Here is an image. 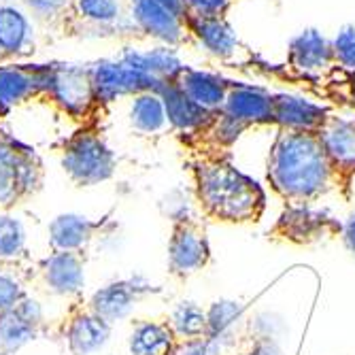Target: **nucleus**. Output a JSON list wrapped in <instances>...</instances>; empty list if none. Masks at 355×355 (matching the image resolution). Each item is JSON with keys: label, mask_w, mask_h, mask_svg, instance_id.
<instances>
[{"label": "nucleus", "mask_w": 355, "mask_h": 355, "mask_svg": "<svg viewBox=\"0 0 355 355\" xmlns=\"http://www.w3.org/2000/svg\"><path fill=\"white\" fill-rule=\"evenodd\" d=\"M268 181L287 205H311L338 185L319 132L289 128H279L272 143Z\"/></svg>", "instance_id": "1"}, {"label": "nucleus", "mask_w": 355, "mask_h": 355, "mask_svg": "<svg viewBox=\"0 0 355 355\" xmlns=\"http://www.w3.org/2000/svg\"><path fill=\"white\" fill-rule=\"evenodd\" d=\"M196 198L202 213L217 221H260L266 209L264 189L228 159L207 155L193 164Z\"/></svg>", "instance_id": "2"}, {"label": "nucleus", "mask_w": 355, "mask_h": 355, "mask_svg": "<svg viewBox=\"0 0 355 355\" xmlns=\"http://www.w3.org/2000/svg\"><path fill=\"white\" fill-rule=\"evenodd\" d=\"M62 168L79 187L98 185L113 177L117 157L105 143L98 125H79L62 143Z\"/></svg>", "instance_id": "3"}, {"label": "nucleus", "mask_w": 355, "mask_h": 355, "mask_svg": "<svg viewBox=\"0 0 355 355\" xmlns=\"http://www.w3.org/2000/svg\"><path fill=\"white\" fill-rule=\"evenodd\" d=\"M45 168L35 149L0 130V207L13 209L41 191Z\"/></svg>", "instance_id": "4"}, {"label": "nucleus", "mask_w": 355, "mask_h": 355, "mask_svg": "<svg viewBox=\"0 0 355 355\" xmlns=\"http://www.w3.org/2000/svg\"><path fill=\"white\" fill-rule=\"evenodd\" d=\"M45 98L81 125H98L105 111L96 101L89 67L51 64Z\"/></svg>", "instance_id": "5"}, {"label": "nucleus", "mask_w": 355, "mask_h": 355, "mask_svg": "<svg viewBox=\"0 0 355 355\" xmlns=\"http://www.w3.org/2000/svg\"><path fill=\"white\" fill-rule=\"evenodd\" d=\"M58 28L64 37H115L139 32L132 17L123 13L119 0H69Z\"/></svg>", "instance_id": "6"}, {"label": "nucleus", "mask_w": 355, "mask_h": 355, "mask_svg": "<svg viewBox=\"0 0 355 355\" xmlns=\"http://www.w3.org/2000/svg\"><path fill=\"white\" fill-rule=\"evenodd\" d=\"M96 101L103 109L123 96H137L143 92H159L164 81H159L141 69L132 67L123 60H101L89 67Z\"/></svg>", "instance_id": "7"}, {"label": "nucleus", "mask_w": 355, "mask_h": 355, "mask_svg": "<svg viewBox=\"0 0 355 355\" xmlns=\"http://www.w3.org/2000/svg\"><path fill=\"white\" fill-rule=\"evenodd\" d=\"M211 260V247L205 225L189 217L173 221V234L168 241V268L175 277L185 279L205 268Z\"/></svg>", "instance_id": "8"}, {"label": "nucleus", "mask_w": 355, "mask_h": 355, "mask_svg": "<svg viewBox=\"0 0 355 355\" xmlns=\"http://www.w3.org/2000/svg\"><path fill=\"white\" fill-rule=\"evenodd\" d=\"M128 13L139 32L162 41L166 47H179L191 41L187 15L177 13L162 0H128Z\"/></svg>", "instance_id": "9"}, {"label": "nucleus", "mask_w": 355, "mask_h": 355, "mask_svg": "<svg viewBox=\"0 0 355 355\" xmlns=\"http://www.w3.org/2000/svg\"><path fill=\"white\" fill-rule=\"evenodd\" d=\"M51 77V64H41V67H28V64H17V67H0V117H5L11 109L45 98L47 85Z\"/></svg>", "instance_id": "10"}, {"label": "nucleus", "mask_w": 355, "mask_h": 355, "mask_svg": "<svg viewBox=\"0 0 355 355\" xmlns=\"http://www.w3.org/2000/svg\"><path fill=\"white\" fill-rule=\"evenodd\" d=\"M343 225L326 211L311 209L309 205H289L277 221L272 234L296 245H311L324 236L340 234Z\"/></svg>", "instance_id": "11"}, {"label": "nucleus", "mask_w": 355, "mask_h": 355, "mask_svg": "<svg viewBox=\"0 0 355 355\" xmlns=\"http://www.w3.org/2000/svg\"><path fill=\"white\" fill-rule=\"evenodd\" d=\"M60 332L73 355H89L109 340L111 324L96 315L87 302L79 300L69 309Z\"/></svg>", "instance_id": "12"}, {"label": "nucleus", "mask_w": 355, "mask_h": 355, "mask_svg": "<svg viewBox=\"0 0 355 355\" xmlns=\"http://www.w3.org/2000/svg\"><path fill=\"white\" fill-rule=\"evenodd\" d=\"M43 328V311L32 298H24L13 309L0 313V355H13L24 345L37 340Z\"/></svg>", "instance_id": "13"}, {"label": "nucleus", "mask_w": 355, "mask_h": 355, "mask_svg": "<svg viewBox=\"0 0 355 355\" xmlns=\"http://www.w3.org/2000/svg\"><path fill=\"white\" fill-rule=\"evenodd\" d=\"M157 292H159L157 287H153L141 277L123 279V281H115V283L101 287L98 292L87 300V304L96 315H101L105 321L113 324V321L130 313L132 306H137L145 296L157 294Z\"/></svg>", "instance_id": "14"}, {"label": "nucleus", "mask_w": 355, "mask_h": 355, "mask_svg": "<svg viewBox=\"0 0 355 355\" xmlns=\"http://www.w3.org/2000/svg\"><path fill=\"white\" fill-rule=\"evenodd\" d=\"M272 107H275V94L262 87L230 81L221 113L245 128H251V125L272 123Z\"/></svg>", "instance_id": "15"}, {"label": "nucleus", "mask_w": 355, "mask_h": 355, "mask_svg": "<svg viewBox=\"0 0 355 355\" xmlns=\"http://www.w3.org/2000/svg\"><path fill=\"white\" fill-rule=\"evenodd\" d=\"M317 132L324 141L328 157L338 177V185L347 187L355 177V121H345L330 115Z\"/></svg>", "instance_id": "16"}, {"label": "nucleus", "mask_w": 355, "mask_h": 355, "mask_svg": "<svg viewBox=\"0 0 355 355\" xmlns=\"http://www.w3.org/2000/svg\"><path fill=\"white\" fill-rule=\"evenodd\" d=\"M287 62L300 75H324L334 67L332 41H328L319 30L309 28L289 41Z\"/></svg>", "instance_id": "17"}, {"label": "nucleus", "mask_w": 355, "mask_h": 355, "mask_svg": "<svg viewBox=\"0 0 355 355\" xmlns=\"http://www.w3.org/2000/svg\"><path fill=\"white\" fill-rule=\"evenodd\" d=\"M109 219L94 221L81 215H58L49 223V245L53 251H75L83 253L96 236L109 230Z\"/></svg>", "instance_id": "18"}, {"label": "nucleus", "mask_w": 355, "mask_h": 355, "mask_svg": "<svg viewBox=\"0 0 355 355\" xmlns=\"http://www.w3.org/2000/svg\"><path fill=\"white\" fill-rule=\"evenodd\" d=\"M83 266V253L53 251L41 266V281L55 296H77L85 283Z\"/></svg>", "instance_id": "19"}, {"label": "nucleus", "mask_w": 355, "mask_h": 355, "mask_svg": "<svg viewBox=\"0 0 355 355\" xmlns=\"http://www.w3.org/2000/svg\"><path fill=\"white\" fill-rule=\"evenodd\" d=\"M35 47V28L28 15L13 5H0V60L32 55Z\"/></svg>", "instance_id": "20"}, {"label": "nucleus", "mask_w": 355, "mask_h": 355, "mask_svg": "<svg viewBox=\"0 0 355 355\" xmlns=\"http://www.w3.org/2000/svg\"><path fill=\"white\" fill-rule=\"evenodd\" d=\"M157 94L162 96V101H164L168 123L183 135H198L219 113V111L211 113V111L198 107L196 103H191L175 81L164 83Z\"/></svg>", "instance_id": "21"}, {"label": "nucleus", "mask_w": 355, "mask_h": 355, "mask_svg": "<svg viewBox=\"0 0 355 355\" xmlns=\"http://www.w3.org/2000/svg\"><path fill=\"white\" fill-rule=\"evenodd\" d=\"M173 81L181 87V92L191 103H196L198 107H202L211 113L221 111L223 101H225V92H228V83H230V81L221 79L219 75L205 73L198 69H189V67H183Z\"/></svg>", "instance_id": "22"}, {"label": "nucleus", "mask_w": 355, "mask_h": 355, "mask_svg": "<svg viewBox=\"0 0 355 355\" xmlns=\"http://www.w3.org/2000/svg\"><path fill=\"white\" fill-rule=\"evenodd\" d=\"M191 41H198L211 55L228 60L239 49V37L225 17H187Z\"/></svg>", "instance_id": "23"}, {"label": "nucleus", "mask_w": 355, "mask_h": 355, "mask_svg": "<svg viewBox=\"0 0 355 355\" xmlns=\"http://www.w3.org/2000/svg\"><path fill=\"white\" fill-rule=\"evenodd\" d=\"M330 113L298 96L275 94L272 123L289 130H319L326 123Z\"/></svg>", "instance_id": "24"}, {"label": "nucleus", "mask_w": 355, "mask_h": 355, "mask_svg": "<svg viewBox=\"0 0 355 355\" xmlns=\"http://www.w3.org/2000/svg\"><path fill=\"white\" fill-rule=\"evenodd\" d=\"M245 309L234 300L213 302L207 311V336L215 340L221 349L236 347L245 338Z\"/></svg>", "instance_id": "25"}, {"label": "nucleus", "mask_w": 355, "mask_h": 355, "mask_svg": "<svg viewBox=\"0 0 355 355\" xmlns=\"http://www.w3.org/2000/svg\"><path fill=\"white\" fill-rule=\"evenodd\" d=\"M179 343L168 319H141L130 334V355H175Z\"/></svg>", "instance_id": "26"}, {"label": "nucleus", "mask_w": 355, "mask_h": 355, "mask_svg": "<svg viewBox=\"0 0 355 355\" xmlns=\"http://www.w3.org/2000/svg\"><path fill=\"white\" fill-rule=\"evenodd\" d=\"M119 60L132 64V67L141 69L143 73L164 81V83L173 81L179 75V71L183 69V64L177 58V53L168 47H155V49H147V51L125 49Z\"/></svg>", "instance_id": "27"}, {"label": "nucleus", "mask_w": 355, "mask_h": 355, "mask_svg": "<svg viewBox=\"0 0 355 355\" xmlns=\"http://www.w3.org/2000/svg\"><path fill=\"white\" fill-rule=\"evenodd\" d=\"M130 123L135 130L143 135H155L162 132L168 125L166 117V107L162 96L157 92H143L132 96V105H130Z\"/></svg>", "instance_id": "28"}, {"label": "nucleus", "mask_w": 355, "mask_h": 355, "mask_svg": "<svg viewBox=\"0 0 355 355\" xmlns=\"http://www.w3.org/2000/svg\"><path fill=\"white\" fill-rule=\"evenodd\" d=\"M168 321L179 340H196L207 336V311H202L196 302H179Z\"/></svg>", "instance_id": "29"}, {"label": "nucleus", "mask_w": 355, "mask_h": 355, "mask_svg": "<svg viewBox=\"0 0 355 355\" xmlns=\"http://www.w3.org/2000/svg\"><path fill=\"white\" fill-rule=\"evenodd\" d=\"M26 255V234L21 223L9 215H0V262H17Z\"/></svg>", "instance_id": "30"}, {"label": "nucleus", "mask_w": 355, "mask_h": 355, "mask_svg": "<svg viewBox=\"0 0 355 355\" xmlns=\"http://www.w3.org/2000/svg\"><path fill=\"white\" fill-rule=\"evenodd\" d=\"M334 64L349 73H355V26H345L332 41Z\"/></svg>", "instance_id": "31"}, {"label": "nucleus", "mask_w": 355, "mask_h": 355, "mask_svg": "<svg viewBox=\"0 0 355 355\" xmlns=\"http://www.w3.org/2000/svg\"><path fill=\"white\" fill-rule=\"evenodd\" d=\"M24 5L30 9V13L37 19L58 26L64 11H67L69 0H24Z\"/></svg>", "instance_id": "32"}, {"label": "nucleus", "mask_w": 355, "mask_h": 355, "mask_svg": "<svg viewBox=\"0 0 355 355\" xmlns=\"http://www.w3.org/2000/svg\"><path fill=\"white\" fill-rule=\"evenodd\" d=\"M24 298H28V296H26V292H24L21 283H19L13 275L0 270V313H5V311L13 309V306L19 304Z\"/></svg>", "instance_id": "33"}, {"label": "nucleus", "mask_w": 355, "mask_h": 355, "mask_svg": "<svg viewBox=\"0 0 355 355\" xmlns=\"http://www.w3.org/2000/svg\"><path fill=\"white\" fill-rule=\"evenodd\" d=\"M187 13L196 17H225L234 0H183Z\"/></svg>", "instance_id": "34"}, {"label": "nucleus", "mask_w": 355, "mask_h": 355, "mask_svg": "<svg viewBox=\"0 0 355 355\" xmlns=\"http://www.w3.org/2000/svg\"><path fill=\"white\" fill-rule=\"evenodd\" d=\"M219 353H221V347L209 336H205L196 340H181L175 355H219Z\"/></svg>", "instance_id": "35"}, {"label": "nucleus", "mask_w": 355, "mask_h": 355, "mask_svg": "<svg viewBox=\"0 0 355 355\" xmlns=\"http://www.w3.org/2000/svg\"><path fill=\"white\" fill-rule=\"evenodd\" d=\"M247 355H283L279 345L270 336H260L251 343V347L245 351Z\"/></svg>", "instance_id": "36"}, {"label": "nucleus", "mask_w": 355, "mask_h": 355, "mask_svg": "<svg viewBox=\"0 0 355 355\" xmlns=\"http://www.w3.org/2000/svg\"><path fill=\"white\" fill-rule=\"evenodd\" d=\"M340 236H343L345 247H347L351 253H355V213H351L349 219L345 221L343 230H340Z\"/></svg>", "instance_id": "37"}, {"label": "nucleus", "mask_w": 355, "mask_h": 355, "mask_svg": "<svg viewBox=\"0 0 355 355\" xmlns=\"http://www.w3.org/2000/svg\"><path fill=\"white\" fill-rule=\"evenodd\" d=\"M241 355H247V353H241Z\"/></svg>", "instance_id": "38"}]
</instances>
